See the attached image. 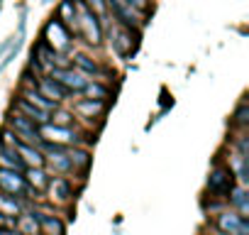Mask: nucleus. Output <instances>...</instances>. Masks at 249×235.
<instances>
[{"label":"nucleus","instance_id":"obj_13","mask_svg":"<svg viewBox=\"0 0 249 235\" xmlns=\"http://www.w3.org/2000/svg\"><path fill=\"white\" fill-rule=\"evenodd\" d=\"M44 133H47L49 140H54V142H73V140H76V133H73V130H69V128H54V125H49V123H44Z\"/></svg>","mask_w":249,"mask_h":235},{"label":"nucleus","instance_id":"obj_11","mask_svg":"<svg viewBox=\"0 0 249 235\" xmlns=\"http://www.w3.org/2000/svg\"><path fill=\"white\" fill-rule=\"evenodd\" d=\"M13 147L18 150V155H20V159H25L27 164H32V167H42L44 164V157L32 147V145H22V142H13Z\"/></svg>","mask_w":249,"mask_h":235},{"label":"nucleus","instance_id":"obj_28","mask_svg":"<svg viewBox=\"0 0 249 235\" xmlns=\"http://www.w3.org/2000/svg\"><path fill=\"white\" fill-rule=\"evenodd\" d=\"M0 206H3L5 211H10V213H18V203H15V201H8V198H0Z\"/></svg>","mask_w":249,"mask_h":235},{"label":"nucleus","instance_id":"obj_26","mask_svg":"<svg viewBox=\"0 0 249 235\" xmlns=\"http://www.w3.org/2000/svg\"><path fill=\"white\" fill-rule=\"evenodd\" d=\"M30 181L37 186V189H44V184H47V179H44V174L39 172V167H35V169H30Z\"/></svg>","mask_w":249,"mask_h":235},{"label":"nucleus","instance_id":"obj_22","mask_svg":"<svg viewBox=\"0 0 249 235\" xmlns=\"http://www.w3.org/2000/svg\"><path fill=\"white\" fill-rule=\"evenodd\" d=\"M69 162H71V167L73 164H78V167H88L90 164V157H88V152H83V150H73L71 155H69Z\"/></svg>","mask_w":249,"mask_h":235},{"label":"nucleus","instance_id":"obj_4","mask_svg":"<svg viewBox=\"0 0 249 235\" xmlns=\"http://www.w3.org/2000/svg\"><path fill=\"white\" fill-rule=\"evenodd\" d=\"M208 189H210V194H217V196L230 194V189H232V172L217 167V169L210 174V179H208Z\"/></svg>","mask_w":249,"mask_h":235},{"label":"nucleus","instance_id":"obj_24","mask_svg":"<svg viewBox=\"0 0 249 235\" xmlns=\"http://www.w3.org/2000/svg\"><path fill=\"white\" fill-rule=\"evenodd\" d=\"M234 120H237L239 125H247V123H249V108H247V100L239 103V108H237V113H234Z\"/></svg>","mask_w":249,"mask_h":235},{"label":"nucleus","instance_id":"obj_16","mask_svg":"<svg viewBox=\"0 0 249 235\" xmlns=\"http://www.w3.org/2000/svg\"><path fill=\"white\" fill-rule=\"evenodd\" d=\"M25 100H30L32 105H37V108H42V110H47V113L56 108L54 100H47V96H42V93H37V91H25Z\"/></svg>","mask_w":249,"mask_h":235},{"label":"nucleus","instance_id":"obj_3","mask_svg":"<svg viewBox=\"0 0 249 235\" xmlns=\"http://www.w3.org/2000/svg\"><path fill=\"white\" fill-rule=\"evenodd\" d=\"M52 78H56L69 91H83V86L88 83V78L81 71H73V69H52Z\"/></svg>","mask_w":249,"mask_h":235},{"label":"nucleus","instance_id":"obj_19","mask_svg":"<svg viewBox=\"0 0 249 235\" xmlns=\"http://www.w3.org/2000/svg\"><path fill=\"white\" fill-rule=\"evenodd\" d=\"M18 228H20V233L22 235H37V218L35 215H22L20 218V223H18Z\"/></svg>","mask_w":249,"mask_h":235},{"label":"nucleus","instance_id":"obj_15","mask_svg":"<svg viewBox=\"0 0 249 235\" xmlns=\"http://www.w3.org/2000/svg\"><path fill=\"white\" fill-rule=\"evenodd\" d=\"M59 20L64 25H78L76 22V3L73 0H64V3L59 5Z\"/></svg>","mask_w":249,"mask_h":235},{"label":"nucleus","instance_id":"obj_20","mask_svg":"<svg viewBox=\"0 0 249 235\" xmlns=\"http://www.w3.org/2000/svg\"><path fill=\"white\" fill-rule=\"evenodd\" d=\"M49 152H54V157H52V164L56 167V169H61V172H66V169H71V162H69V155H61L56 147H47Z\"/></svg>","mask_w":249,"mask_h":235},{"label":"nucleus","instance_id":"obj_12","mask_svg":"<svg viewBox=\"0 0 249 235\" xmlns=\"http://www.w3.org/2000/svg\"><path fill=\"white\" fill-rule=\"evenodd\" d=\"M0 167H5V169H15V172H20L22 169V159H20V155H18V150L13 147H0Z\"/></svg>","mask_w":249,"mask_h":235},{"label":"nucleus","instance_id":"obj_17","mask_svg":"<svg viewBox=\"0 0 249 235\" xmlns=\"http://www.w3.org/2000/svg\"><path fill=\"white\" fill-rule=\"evenodd\" d=\"M76 110L81 113V115H100L103 113V103L98 100V98H90V100H81L78 105H76Z\"/></svg>","mask_w":249,"mask_h":235},{"label":"nucleus","instance_id":"obj_32","mask_svg":"<svg viewBox=\"0 0 249 235\" xmlns=\"http://www.w3.org/2000/svg\"><path fill=\"white\" fill-rule=\"evenodd\" d=\"M0 5H3V0H0Z\"/></svg>","mask_w":249,"mask_h":235},{"label":"nucleus","instance_id":"obj_7","mask_svg":"<svg viewBox=\"0 0 249 235\" xmlns=\"http://www.w3.org/2000/svg\"><path fill=\"white\" fill-rule=\"evenodd\" d=\"M10 125H13L25 140H30V142H39V140H42V135L37 133L35 123L30 120V118H25V115H10Z\"/></svg>","mask_w":249,"mask_h":235},{"label":"nucleus","instance_id":"obj_8","mask_svg":"<svg viewBox=\"0 0 249 235\" xmlns=\"http://www.w3.org/2000/svg\"><path fill=\"white\" fill-rule=\"evenodd\" d=\"M112 47H115V52H117L120 57H127V54L137 47V42L132 39V27H124V25H122V27L115 32Z\"/></svg>","mask_w":249,"mask_h":235},{"label":"nucleus","instance_id":"obj_29","mask_svg":"<svg viewBox=\"0 0 249 235\" xmlns=\"http://www.w3.org/2000/svg\"><path fill=\"white\" fill-rule=\"evenodd\" d=\"M127 3H130L135 10H147V5H149L147 0H127Z\"/></svg>","mask_w":249,"mask_h":235},{"label":"nucleus","instance_id":"obj_27","mask_svg":"<svg viewBox=\"0 0 249 235\" xmlns=\"http://www.w3.org/2000/svg\"><path fill=\"white\" fill-rule=\"evenodd\" d=\"M86 8H90L93 13L103 15V13L107 10V3H105V0H86Z\"/></svg>","mask_w":249,"mask_h":235},{"label":"nucleus","instance_id":"obj_18","mask_svg":"<svg viewBox=\"0 0 249 235\" xmlns=\"http://www.w3.org/2000/svg\"><path fill=\"white\" fill-rule=\"evenodd\" d=\"M52 194H54L59 201L71 198V186H69V181H64V179H54V181H52Z\"/></svg>","mask_w":249,"mask_h":235},{"label":"nucleus","instance_id":"obj_31","mask_svg":"<svg viewBox=\"0 0 249 235\" xmlns=\"http://www.w3.org/2000/svg\"><path fill=\"white\" fill-rule=\"evenodd\" d=\"M0 223H3V213H0Z\"/></svg>","mask_w":249,"mask_h":235},{"label":"nucleus","instance_id":"obj_9","mask_svg":"<svg viewBox=\"0 0 249 235\" xmlns=\"http://www.w3.org/2000/svg\"><path fill=\"white\" fill-rule=\"evenodd\" d=\"M39 88H42V96H47V98H52V100H61V98H66L71 91L66 88V86H61L56 78H42L39 81Z\"/></svg>","mask_w":249,"mask_h":235},{"label":"nucleus","instance_id":"obj_30","mask_svg":"<svg viewBox=\"0 0 249 235\" xmlns=\"http://www.w3.org/2000/svg\"><path fill=\"white\" fill-rule=\"evenodd\" d=\"M227 235H239V233H227Z\"/></svg>","mask_w":249,"mask_h":235},{"label":"nucleus","instance_id":"obj_2","mask_svg":"<svg viewBox=\"0 0 249 235\" xmlns=\"http://www.w3.org/2000/svg\"><path fill=\"white\" fill-rule=\"evenodd\" d=\"M44 35H47V44H49L54 52H69V49H71V35H69L66 25H64L59 18L47 25Z\"/></svg>","mask_w":249,"mask_h":235},{"label":"nucleus","instance_id":"obj_6","mask_svg":"<svg viewBox=\"0 0 249 235\" xmlns=\"http://www.w3.org/2000/svg\"><path fill=\"white\" fill-rule=\"evenodd\" d=\"M217 225L222 233H239V235H249V225L247 218H242L239 213H220Z\"/></svg>","mask_w":249,"mask_h":235},{"label":"nucleus","instance_id":"obj_25","mask_svg":"<svg viewBox=\"0 0 249 235\" xmlns=\"http://www.w3.org/2000/svg\"><path fill=\"white\" fill-rule=\"evenodd\" d=\"M76 64H78L86 74H95V71H98V66H95L88 57H83V54H78V57H76Z\"/></svg>","mask_w":249,"mask_h":235},{"label":"nucleus","instance_id":"obj_21","mask_svg":"<svg viewBox=\"0 0 249 235\" xmlns=\"http://www.w3.org/2000/svg\"><path fill=\"white\" fill-rule=\"evenodd\" d=\"M234 169H237V176L242 179V181H247L249 179V167H247V155H237L234 157Z\"/></svg>","mask_w":249,"mask_h":235},{"label":"nucleus","instance_id":"obj_10","mask_svg":"<svg viewBox=\"0 0 249 235\" xmlns=\"http://www.w3.org/2000/svg\"><path fill=\"white\" fill-rule=\"evenodd\" d=\"M18 108H20V110H22V113L30 118L32 123H37V125L49 123V113H47V110H42V108H35V105H32L30 100H25V98H22V100H18Z\"/></svg>","mask_w":249,"mask_h":235},{"label":"nucleus","instance_id":"obj_1","mask_svg":"<svg viewBox=\"0 0 249 235\" xmlns=\"http://www.w3.org/2000/svg\"><path fill=\"white\" fill-rule=\"evenodd\" d=\"M76 22H78V30L86 35V39L90 44H98L100 42V22L95 18V13L86 5H76Z\"/></svg>","mask_w":249,"mask_h":235},{"label":"nucleus","instance_id":"obj_5","mask_svg":"<svg viewBox=\"0 0 249 235\" xmlns=\"http://www.w3.org/2000/svg\"><path fill=\"white\" fill-rule=\"evenodd\" d=\"M0 189H5L8 194H27L25 179L15 169H5V167H0Z\"/></svg>","mask_w":249,"mask_h":235},{"label":"nucleus","instance_id":"obj_14","mask_svg":"<svg viewBox=\"0 0 249 235\" xmlns=\"http://www.w3.org/2000/svg\"><path fill=\"white\" fill-rule=\"evenodd\" d=\"M39 223H42V230L47 235H64V223L54 215H44V213H37Z\"/></svg>","mask_w":249,"mask_h":235},{"label":"nucleus","instance_id":"obj_23","mask_svg":"<svg viewBox=\"0 0 249 235\" xmlns=\"http://www.w3.org/2000/svg\"><path fill=\"white\" fill-rule=\"evenodd\" d=\"M83 91H86L90 98H98V100H103V98L107 96V88H103L100 83H90V81L83 86Z\"/></svg>","mask_w":249,"mask_h":235}]
</instances>
